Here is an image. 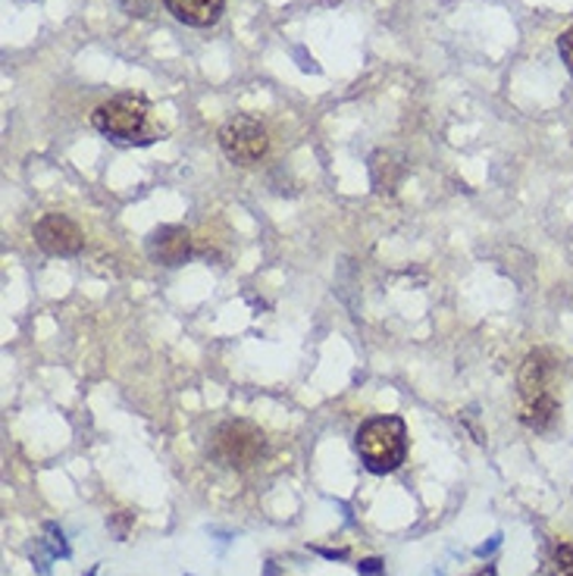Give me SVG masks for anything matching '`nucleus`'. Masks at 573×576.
<instances>
[{"mask_svg": "<svg viewBox=\"0 0 573 576\" xmlns=\"http://www.w3.org/2000/svg\"><path fill=\"white\" fill-rule=\"evenodd\" d=\"M358 571H361V576H383L386 574V564H383L379 557H364V561L358 564Z\"/></svg>", "mask_w": 573, "mask_h": 576, "instance_id": "dca6fc26", "label": "nucleus"}, {"mask_svg": "<svg viewBox=\"0 0 573 576\" xmlns=\"http://www.w3.org/2000/svg\"><path fill=\"white\" fill-rule=\"evenodd\" d=\"M163 7L176 23L191 25V28H207L223 16L226 0H163Z\"/></svg>", "mask_w": 573, "mask_h": 576, "instance_id": "6e6552de", "label": "nucleus"}, {"mask_svg": "<svg viewBox=\"0 0 573 576\" xmlns=\"http://www.w3.org/2000/svg\"><path fill=\"white\" fill-rule=\"evenodd\" d=\"M264 448H267V436H264L260 426H254L252 420H226L213 430L207 455L220 467L248 470L260 461Z\"/></svg>", "mask_w": 573, "mask_h": 576, "instance_id": "f03ea898", "label": "nucleus"}, {"mask_svg": "<svg viewBox=\"0 0 573 576\" xmlns=\"http://www.w3.org/2000/svg\"><path fill=\"white\" fill-rule=\"evenodd\" d=\"M558 54H561V63H564L568 72L573 75V28H568V32L558 38Z\"/></svg>", "mask_w": 573, "mask_h": 576, "instance_id": "ddd939ff", "label": "nucleus"}, {"mask_svg": "<svg viewBox=\"0 0 573 576\" xmlns=\"http://www.w3.org/2000/svg\"><path fill=\"white\" fill-rule=\"evenodd\" d=\"M267 576H270V574H267Z\"/></svg>", "mask_w": 573, "mask_h": 576, "instance_id": "4be33fe9", "label": "nucleus"}, {"mask_svg": "<svg viewBox=\"0 0 573 576\" xmlns=\"http://www.w3.org/2000/svg\"><path fill=\"white\" fill-rule=\"evenodd\" d=\"M314 552H320L323 557H329V561H342V557H348L344 552H332V549H314Z\"/></svg>", "mask_w": 573, "mask_h": 576, "instance_id": "6ab92c4d", "label": "nucleus"}, {"mask_svg": "<svg viewBox=\"0 0 573 576\" xmlns=\"http://www.w3.org/2000/svg\"><path fill=\"white\" fill-rule=\"evenodd\" d=\"M558 398L554 395H539V398H529L521 404V423L533 430V433H549L558 420Z\"/></svg>", "mask_w": 573, "mask_h": 576, "instance_id": "9d476101", "label": "nucleus"}, {"mask_svg": "<svg viewBox=\"0 0 573 576\" xmlns=\"http://www.w3.org/2000/svg\"><path fill=\"white\" fill-rule=\"evenodd\" d=\"M499 545H502V536H495V539H492L489 545H480V549H477V554H480V557H486L489 552H495Z\"/></svg>", "mask_w": 573, "mask_h": 576, "instance_id": "a211bd4d", "label": "nucleus"}, {"mask_svg": "<svg viewBox=\"0 0 573 576\" xmlns=\"http://www.w3.org/2000/svg\"><path fill=\"white\" fill-rule=\"evenodd\" d=\"M107 527L116 532V539H126V536H129V527H132V514L119 510V514H114V517L107 520Z\"/></svg>", "mask_w": 573, "mask_h": 576, "instance_id": "4468645a", "label": "nucleus"}, {"mask_svg": "<svg viewBox=\"0 0 573 576\" xmlns=\"http://www.w3.org/2000/svg\"><path fill=\"white\" fill-rule=\"evenodd\" d=\"M354 448L370 473H395L408 458V426L401 416H373L358 430Z\"/></svg>", "mask_w": 573, "mask_h": 576, "instance_id": "f257e3e1", "label": "nucleus"}, {"mask_svg": "<svg viewBox=\"0 0 573 576\" xmlns=\"http://www.w3.org/2000/svg\"><path fill=\"white\" fill-rule=\"evenodd\" d=\"M151 107L141 94H116L92 114V126L114 141H138L148 126Z\"/></svg>", "mask_w": 573, "mask_h": 576, "instance_id": "7ed1b4c3", "label": "nucleus"}, {"mask_svg": "<svg viewBox=\"0 0 573 576\" xmlns=\"http://www.w3.org/2000/svg\"><path fill=\"white\" fill-rule=\"evenodd\" d=\"M148 257L161 267H183L191 257V232L185 226H161L148 235Z\"/></svg>", "mask_w": 573, "mask_h": 576, "instance_id": "423d86ee", "label": "nucleus"}, {"mask_svg": "<svg viewBox=\"0 0 573 576\" xmlns=\"http://www.w3.org/2000/svg\"><path fill=\"white\" fill-rule=\"evenodd\" d=\"M85 576H97V571H89V574H85Z\"/></svg>", "mask_w": 573, "mask_h": 576, "instance_id": "412c9836", "label": "nucleus"}, {"mask_svg": "<svg viewBox=\"0 0 573 576\" xmlns=\"http://www.w3.org/2000/svg\"><path fill=\"white\" fill-rule=\"evenodd\" d=\"M460 420H464V423H467V430H470V433H473V442H486V433H482L480 426H477V411H473V408H470V411H464V414H460Z\"/></svg>", "mask_w": 573, "mask_h": 576, "instance_id": "f3484780", "label": "nucleus"}, {"mask_svg": "<svg viewBox=\"0 0 573 576\" xmlns=\"http://www.w3.org/2000/svg\"><path fill=\"white\" fill-rule=\"evenodd\" d=\"M551 379H554V361H551L549 351H529L521 364V376H517V389L521 398H539V395H549Z\"/></svg>", "mask_w": 573, "mask_h": 576, "instance_id": "0eeeda50", "label": "nucleus"}, {"mask_svg": "<svg viewBox=\"0 0 573 576\" xmlns=\"http://www.w3.org/2000/svg\"><path fill=\"white\" fill-rule=\"evenodd\" d=\"M35 242L45 254H54V257H75L85 248V235L82 230L63 216V213H47L35 223Z\"/></svg>", "mask_w": 573, "mask_h": 576, "instance_id": "39448f33", "label": "nucleus"}, {"mask_svg": "<svg viewBox=\"0 0 573 576\" xmlns=\"http://www.w3.org/2000/svg\"><path fill=\"white\" fill-rule=\"evenodd\" d=\"M549 576H573V545L564 542L551 552L549 561Z\"/></svg>", "mask_w": 573, "mask_h": 576, "instance_id": "9b49d317", "label": "nucleus"}, {"mask_svg": "<svg viewBox=\"0 0 573 576\" xmlns=\"http://www.w3.org/2000/svg\"><path fill=\"white\" fill-rule=\"evenodd\" d=\"M119 7L126 10V16L144 20V16H151V10H154V0H119Z\"/></svg>", "mask_w": 573, "mask_h": 576, "instance_id": "f8f14e48", "label": "nucleus"}, {"mask_svg": "<svg viewBox=\"0 0 573 576\" xmlns=\"http://www.w3.org/2000/svg\"><path fill=\"white\" fill-rule=\"evenodd\" d=\"M473 576H495V567L489 564V567H482V571H477V574H473Z\"/></svg>", "mask_w": 573, "mask_h": 576, "instance_id": "aec40b11", "label": "nucleus"}, {"mask_svg": "<svg viewBox=\"0 0 573 576\" xmlns=\"http://www.w3.org/2000/svg\"><path fill=\"white\" fill-rule=\"evenodd\" d=\"M401 176H405V163L398 154L391 151H376L370 157V179H373V188L379 195H395L398 185H401Z\"/></svg>", "mask_w": 573, "mask_h": 576, "instance_id": "1a4fd4ad", "label": "nucleus"}, {"mask_svg": "<svg viewBox=\"0 0 573 576\" xmlns=\"http://www.w3.org/2000/svg\"><path fill=\"white\" fill-rule=\"evenodd\" d=\"M217 141L235 166H257L270 151V132L254 116H232L220 126Z\"/></svg>", "mask_w": 573, "mask_h": 576, "instance_id": "20e7f679", "label": "nucleus"}, {"mask_svg": "<svg viewBox=\"0 0 573 576\" xmlns=\"http://www.w3.org/2000/svg\"><path fill=\"white\" fill-rule=\"evenodd\" d=\"M47 545H50V554H63V557L69 554L67 542H63V532L57 530L54 524H47Z\"/></svg>", "mask_w": 573, "mask_h": 576, "instance_id": "2eb2a0df", "label": "nucleus"}]
</instances>
